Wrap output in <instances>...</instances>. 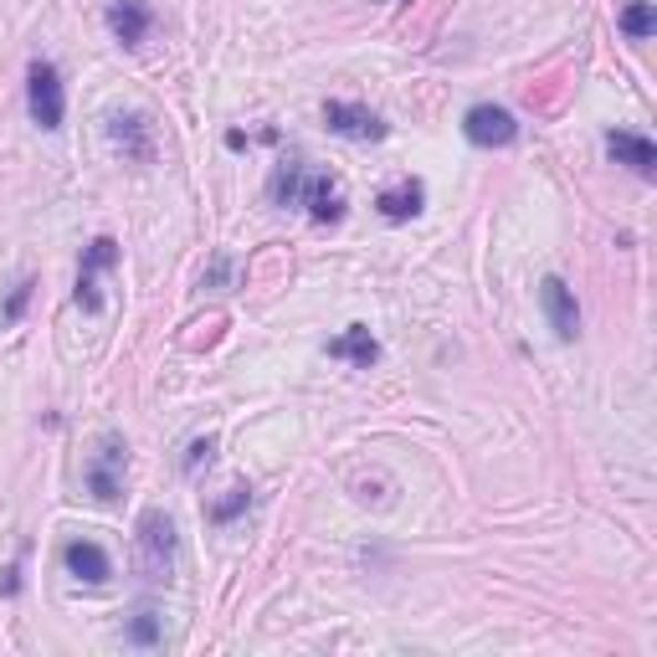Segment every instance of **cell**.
<instances>
[{
  "mask_svg": "<svg viewBox=\"0 0 657 657\" xmlns=\"http://www.w3.org/2000/svg\"><path fill=\"white\" fill-rule=\"evenodd\" d=\"M134 540H140V571L150 581H165L175 571V519L165 509H144Z\"/></svg>",
  "mask_w": 657,
  "mask_h": 657,
  "instance_id": "cell-1",
  "label": "cell"
},
{
  "mask_svg": "<svg viewBox=\"0 0 657 657\" xmlns=\"http://www.w3.org/2000/svg\"><path fill=\"white\" fill-rule=\"evenodd\" d=\"M124 473H129V448H124V437H99V448H93V458H88L83 478H88V493L93 499H119V489H124Z\"/></svg>",
  "mask_w": 657,
  "mask_h": 657,
  "instance_id": "cell-2",
  "label": "cell"
},
{
  "mask_svg": "<svg viewBox=\"0 0 657 657\" xmlns=\"http://www.w3.org/2000/svg\"><path fill=\"white\" fill-rule=\"evenodd\" d=\"M27 109L42 129H62V113H68V93H62V72L52 62H31L27 72Z\"/></svg>",
  "mask_w": 657,
  "mask_h": 657,
  "instance_id": "cell-3",
  "label": "cell"
},
{
  "mask_svg": "<svg viewBox=\"0 0 657 657\" xmlns=\"http://www.w3.org/2000/svg\"><path fill=\"white\" fill-rule=\"evenodd\" d=\"M462 134L478 150H504V144L519 140V119L509 109H499V103H473L462 113Z\"/></svg>",
  "mask_w": 657,
  "mask_h": 657,
  "instance_id": "cell-4",
  "label": "cell"
},
{
  "mask_svg": "<svg viewBox=\"0 0 657 657\" xmlns=\"http://www.w3.org/2000/svg\"><path fill=\"white\" fill-rule=\"evenodd\" d=\"M324 124H329V134H339V140H360V144L391 134V124H386L380 113H370L365 103H339V99L324 103Z\"/></svg>",
  "mask_w": 657,
  "mask_h": 657,
  "instance_id": "cell-5",
  "label": "cell"
},
{
  "mask_svg": "<svg viewBox=\"0 0 657 657\" xmlns=\"http://www.w3.org/2000/svg\"><path fill=\"white\" fill-rule=\"evenodd\" d=\"M540 308H545V319H550V329H555V339L571 345V339L581 335V304H575V294L565 288V278H545V283H540Z\"/></svg>",
  "mask_w": 657,
  "mask_h": 657,
  "instance_id": "cell-6",
  "label": "cell"
},
{
  "mask_svg": "<svg viewBox=\"0 0 657 657\" xmlns=\"http://www.w3.org/2000/svg\"><path fill=\"white\" fill-rule=\"evenodd\" d=\"M298 201L308 206V216L314 222H339L345 216V191H339V181H329V175H304V185H298Z\"/></svg>",
  "mask_w": 657,
  "mask_h": 657,
  "instance_id": "cell-7",
  "label": "cell"
},
{
  "mask_svg": "<svg viewBox=\"0 0 657 657\" xmlns=\"http://www.w3.org/2000/svg\"><path fill=\"white\" fill-rule=\"evenodd\" d=\"M606 154H612L616 165L637 170L643 181H653V170H657V150H653V140L632 134V129H616V134H606Z\"/></svg>",
  "mask_w": 657,
  "mask_h": 657,
  "instance_id": "cell-8",
  "label": "cell"
},
{
  "mask_svg": "<svg viewBox=\"0 0 657 657\" xmlns=\"http://www.w3.org/2000/svg\"><path fill=\"white\" fill-rule=\"evenodd\" d=\"M150 27H154L150 0H113V6H109V31L124 47H140L144 37H150Z\"/></svg>",
  "mask_w": 657,
  "mask_h": 657,
  "instance_id": "cell-9",
  "label": "cell"
},
{
  "mask_svg": "<svg viewBox=\"0 0 657 657\" xmlns=\"http://www.w3.org/2000/svg\"><path fill=\"white\" fill-rule=\"evenodd\" d=\"M62 560H68V571L78 575V581H88V586H103V581L113 575L103 545H93V540H72V545L62 550Z\"/></svg>",
  "mask_w": 657,
  "mask_h": 657,
  "instance_id": "cell-10",
  "label": "cell"
},
{
  "mask_svg": "<svg viewBox=\"0 0 657 657\" xmlns=\"http://www.w3.org/2000/svg\"><path fill=\"white\" fill-rule=\"evenodd\" d=\"M329 360H355V365L370 370V365L380 360V345H376V335H370L365 324H350L339 339H329Z\"/></svg>",
  "mask_w": 657,
  "mask_h": 657,
  "instance_id": "cell-11",
  "label": "cell"
},
{
  "mask_svg": "<svg viewBox=\"0 0 657 657\" xmlns=\"http://www.w3.org/2000/svg\"><path fill=\"white\" fill-rule=\"evenodd\" d=\"M109 134H113V144L129 154V160H150L154 154V144H150V119H140V113H119V119H109Z\"/></svg>",
  "mask_w": 657,
  "mask_h": 657,
  "instance_id": "cell-12",
  "label": "cell"
},
{
  "mask_svg": "<svg viewBox=\"0 0 657 657\" xmlns=\"http://www.w3.org/2000/svg\"><path fill=\"white\" fill-rule=\"evenodd\" d=\"M376 206L386 222H411V216L427 206V191H421V181H401V185H391V191H380Z\"/></svg>",
  "mask_w": 657,
  "mask_h": 657,
  "instance_id": "cell-13",
  "label": "cell"
},
{
  "mask_svg": "<svg viewBox=\"0 0 657 657\" xmlns=\"http://www.w3.org/2000/svg\"><path fill=\"white\" fill-rule=\"evenodd\" d=\"M304 175H308V170H304V160H298V154H294V160H283V165L273 170V181H267V196H273V206H294Z\"/></svg>",
  "mask_w": 657,
  "mask_h": 657,
  "instance_id": "cell-14",
  "label": "cell"
},
{
  "mask_svg": "<svg viewBox=\"0 0 657 657\" xmlns=\"http://www.w3.org/2000/svg\"><path fill=\"white\" fill-rule=\"evenodd\" d=\"M622 31H627L632 42H647V37L657 31L653 0H627V6H622Z\"/></svg>",
  "mask_w": 657,
  "mask_h": 657,
  "instance_id": "cell-15",
  "label": "cell"
},
{
  "mask_svg": "<svg viewBox=\"0 0 657 657\" xmlns=\"http://www.w3.org/2000/svg\"><path fill=\"white\" fill-rule=\"evenodd\" d=\"M247 504H253V489H247V483H237V489H226L222 504L206 509V519H211V524H232V519H237Z\"/></svg>",
  "mask_w": 657,
  "mask_h": 657,
  "instance_id": "cell-16",
  "label": "cell"
},
{
  "mask_svg": "<svg viewBox=\"0 0 657 657\" xmlns=\"http://www.w3.org/2000/svg\"><path fill=\"white\" fill-rule=\"evenodd\" d=\"M113 257H119V242H113V237H99L93 247H88L83 278H93V273H103V267H113Z\"/></svg>",
  "mask_w": 657,
  "mask_h": 657,
  "instance_id": "cell-17",
  "label": "cell"
},
{
  "mask_svg": "<svg viewBox=\"0 0 657 657\" xmlns=\"http://www.w3.org/2000/svg\"><path fill=\"white\" fill-rule=\"evenodd\" d=\"M129 643H134V647H154V643H160V616H154V612L134 616V622H129Z\"/></svg>",
  "mask_w": 657,
  "mask_h": 657,
  "instance_id": "cell-18",
  "label": "cell"
},
{
  "mask_svg": "<svg viewBox=\"0 0 657 657\" xmlns=\"http://www.w3.org/2000/svg\"><path fill=\"white\" fill-rule=\"evenodd\" d=\"M211 458H216V437H196V442H191V452H185V473H201Z\"/></svg>",
  "mask_w": 657,
  "mask_h": 657,
  "instance_id": "cell-19",
  "label": "cell"
},
{
  "mask_svg": "<svg viewBox=\"0 0 657 657\" xmlns=\"http://www.w3.org/2000/svg\"><path fill=\"white\" fill-rule=\"evenodd\" d=\"M27 298H31V278H27V283H16V294L6 298V308H0V314H6V319H21V308H27Z\"/></svg>",
  "mask_w": 657,
  "mask_h": 657,
  "instance_id": "cell-20",
  "label": "cell"
},
{
  "mask_svg": "<svg viewBox=\"0 0 657 657\" xmlns=\"http://www.w3.org/2000/svg\"><path fill=\"white\" fill-rule=\"evenodd\" d=\"M226 273H232V263H211V273L201 278V288H216V283H226Z\"/></svg>",
  "mask_w": 657,
  "mask_h": 657,
  "instance_id": "cell-21",
  "label": "cell"
}]
</instances>
